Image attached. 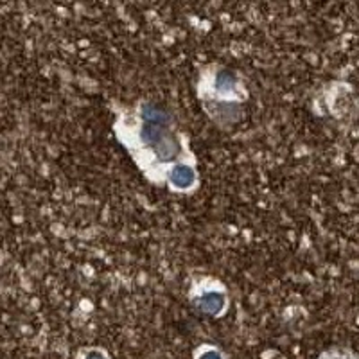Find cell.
<instances>
[{"label": "cell", "instance_id": "obj_2", "mask_svg": "<svg viewBox=\"0 0 359 359\" xmlns=\"http://www.w3.org/2000/svg\"><path fill=\"white\" fill-rule=\"evenodd\" d=\"M196 306L207 314H217L224 307V298L219 293L203 294L196 300Z\"/></svg>", "mask_w": 359, "mask_h": 359}, {"label": "cell", "instance_id": "obj_5", "mask_svg": "<svg viewBox=\"0 0 359 359\" xmlns=\"http://www.w3.org/2000/svg\"><path fill=\"white\" fill-rule=\"evenodd\" d=\"M86 359H107V358H104L102 354H99V352H92V354H90Z\"/></svg>", "mask_w": 359, "mask_h": 359}, {"label": "cell", "instance_id": "obj_4", "mask_svg": "<svg viewBox=\"0 0 359 359\" xmlns=\"http://www.w3.org/2000/svg\"><path fill=\"white\" fill-rule=\"evenodd\" d=\"M200 359H223V358H221L219 352H216V351H208V352H205V354H201V355H200Z\"/></svg>", "mask_w": 359, "mask_h": 359}, {"label": "cell", "instance_id": "obj_3", "mask_svg": "<svg viewBox=\"0 0 359 359\" xmlns=\"http://www.w3.org/2000/svg\"><path fill=\"white\" fill-rule=\"evenodd\" d=\"M194 180H196V175L189 165H178L171 172V182L180 189H189L194 184Z\"/></svg>", "mask_w": 359, "mask_h": 359}, {"label": "cell", "instance_id": "obj_1", "mask_svg": "<svg viewBox=\"0 0 359 359\" xmlns=\"http://www.w3.org/2000/svg\"><path fill=\"white\" fill-rule=\"evenodd\" d=\"M165 121L168 118L158 108H147L146 114H144L142 137L158 158L171 160L178 155L180 144L171 135V130L165 124Z\"/></svg>", "mask_w": 359, "mask_h": 359}]
</instances>
